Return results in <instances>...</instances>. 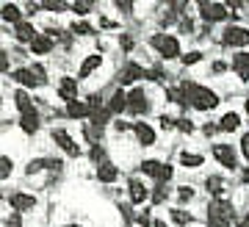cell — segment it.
<instances>
[{
	"mask_svg": "<svg viewBox=\"0 0 249 227\" xmlns=\"http://www.w3.org/2000/svg\"><path fill=\"white\" fill-rule=\"evenodd\" d=\"M232 219V208L227 205L224 200H216L211 202V208H208V225L211 227H227Z\"/></svg>",
	"mask_w": 249,
	"mask_h": 227,
	"instance_id": "1",
	"label": "cell"
},
{
	"mask_svg": "<svg viewBox=\"0 0 249 227\" xmlns=\"http://www.w3.org/2000/svg\"><path fill=\"white\" fill-rule=\"evenodd\" d=\"M152 44L160 50L163 58H178V56H180V42L175 39V36H155Z\"/></svg>",
	"mask_w": 249,
	"mask_h": 227,
	"instance_id": "2",
	"label": "cell"
},
{
	"mask_svg": "<svg viewBox=\"0 0 249 227\" xmlns=\"http://www.w3.org/2000/svg\"><path fill=\"white\" fill-rule=\"evenodd\" d=\"M191 103H194V108H199V111H208V108H216V105H219V97H216L211 89H202V86H199Z\"/></svg>",
	"mask_w": 249,
	"mask_h": 227,
	"instance_id": "3",
	"label": "cell"
},
{
	"mask_svg": "<svg viewBox=\"0 0 249 227\" xmlns=\"http://www.w3.org/2000/svg\"><path fill=\"white\" fill-rule=\"evenodd\" d=\"M224 44H232V47H247L249 44V31L247 28H238L232 25L224 31Z\"/></svg>",
	"mask_w": 249,
	"mask_h": 227,
	"instance_id": "4",
	"label": "cell"
},
{
	"mask_svg": "<svg viewBox=\"0 0 249 227\" xmlns=\"http://www.w3.org/2000/svg\"><path fill=\"white\" fill-rule=\"evenodd\" d=\"M199 11H202L205 19H224V14H227V6L224 3H199Z\"/></svg>",
	"mask_w": 249,
	"mask_h": 227,
	"instance_id": "5",
	"label": "cell"
},
{
	"mask_svg": "<svg viewBox=\"0 0 249 227\" xmlns=\"http://www.w3.org/2000/svg\"><path fill=\"white\" fill-rule=\"evenodd\" d=\"M127 108L133 114H144L147 111V97H144L142 89H133L130 95H127Z\"/></svg>",
	"mask_w": 249,
	"mask_h": 227,
	"instance_id": "6",
	"label": "cell"
},
{
	"mask_svg": "<svg viewBox=\"0 0 249 227\" xmlns=\"http://www.w3.org/2000/svg\"><path fill=\"white\" fill-rule=\"evenodd\" d=\"M53 139L58 141V144H61V150H67L70 155H78V152H80V150H78V144L72 141V136H70L67 131H53Z\"/></svg>",
	"mask_w": 249,
	"mask_h": 227,
	"instance_id": "7",
	"label": "cell"
},
{
	"mask_svg": "<svg viewBox=\"0 0 249 227\" xmlns=\"http://www.w3.org/2000/svg\"><path fill=\"white\" fill-rule=\"evenodd\" d=\"M136 136H139V144L142 147H150L152 141H155V131L147 122H136Z\"/></svg>",
	"mask_w": 249,
	"mask_h": 227,
	"instance_id": "8",
	"label": "cell"
},
{
	"mask_svg": "<svg viewBox=\"0 0 249 227\" xmlns=\"http://www.w3.org/2000/svg\"><path fill=\"white\" fill-rule=\"evenodd\" d=\"M67 114H70L72 119H83V116H89L91 114V105L89 103H80V100H72L67 105Z\"/></svg>",
	"mask_w": 249,
	"mask_h": 227,
	"instance_id": "9",
	"label": "cell"
},
{
	"mask_svg": "<svg viewBox=\"0 0 249 227\" xmlns=\"http://www.w3.org/2000/svg\"><path fill=\"white\" fill-rule=\"evenodd\" d=\"M213 155L219 158V164H224L227 169H230V166H235V155H232V150L227 147V144H216V147H213Z\"/></svg>",
	"mask_w": 249,
	"mask_h": 227,
	"instance_id": "10",
	"label": "cell"
},
{
	"mask_svg": "<svg viewBox=\"0 0 249 227\" xmlns=\"http://www.w3.org/2000/svg\"><path fill=\"white\" fill-rule=\"evenodd\" d=\"M34 205H36V200L31 194H14V197H11V208H17L19 213H22V210H31Z\"/></svg>",
	"mask_w": 249,
	"mask_h": 227,
	"instance_id": "11",
	"label": "cell"
},
{
	"mask_svg": "<svg viewBox=\"0 0 249 227\" xmlns=\"http://www.w3.org/2000/svg\"><path fill=\"white\" fill-rule=\"evenodd\" d=\"M144 75H147V72H144L142 67H136V64H127V67L122 70V75H119V80H122V83H133V80L144 78Z\"/></svg>",
	"mask_w": 249,
	"mask_h": 227,
	"instance_id": "12",
	"label": "cell"
},
{
	"mask_svg": "<svg viewBox=\"0 0 249 227\" xmlns=\"http://www.w3.org/2000/svg\"><path fill=\"white\" fill-rule=\"evenodd\" d=\"M14 103H17V108L22 114H34V100L28 97V92H17L14 95Z\"/></svg>",
	"mask_w": 249,
	"mask_h": 227,
	"instance_id": "13",
	"label": "cell"
},
{
	"mask_svg": "<svg viewBox=\"0 0 249 227\" xmlns=\"http://www.w3.org/2000/svg\"><path fill=\"white\" fill-rule=\"evenodd\" d=\"M122 108H127V95H122V92H114L111 103H108V111H111V114H119Z\"/></svg>",
	"mask_w": 249,
	"mask_h": 227,
	"instance_id": "14",
	"label": "cell"
},
{
	"mask_svg": "<svg viewBox=\"0 0 249 227\" xmlns=\"http://www.w3.org/2000/svg\"><path fill=\"white\" fill-rule=\"evenodd\" d=\"M235 72H238L244 80L249 78V53H238V56H235Z\"/></svg>",
	"mask_w": 249,
	"mask_h": 227,
	"instance_id": "15",
	"label": "cell"
},
{
	"mask_svg": "<svg viewBox=\"0 0 249 227\" xmlns=\"http://www.w3.org/2000/svg\"><path fill=\"white\" fill-rule=\"evenodd\" d=\"M31 47H34L36 56H42V53H47L53 47V39H50V36H36L34 42H31Z\"/></svg>",
	"mask_w": 249,
	"mask_h": 227,
	"instance_id": "16",
	"label": "cell"
},
{
	"mask_svg": "<svg viewBox=\"0 0 249 227\" xmlns=\"http://www.w3.org/2000/svg\"><path fill=\"white\" fill-rule=\"evenodd\" d=\"M97 177L103 180V183H111V180H116V166H111L108 161H106V164H100Z\"/></svg>",
	"mask_w": 249,
	"mask_h": 227,
	"instance_id": "17",
	"label": "cell"
},
{
	"mask_svg": "<svg viewBox=\"0 0 249 227\" xmlns=\"http://www.w3.org/2000/svg\"><path fill=\"white\" fill-rule=\"evenodd\" d=\"M58 92H61V97L64 100H75V92H78V86H75V80H70V78H64L61 80V86H58Z\"/></svg>",
	"mask_w": 249,
	"mask_h": 227,
	"instance_id": "18",
	"label": "cell"
},
{
	"mask_svg": "<svg viewBox=\"0 0 249 227\" xmlns=\"http://www.w3.org/2000/svg\"><path fill=\"white\" fill-rule=\"evenodd\" d=\"M100 61H103L100 56H89L86 61L80 64V78H86V75H91V72H94V70L100 67Z\"/></svg>",
	"mask_w": 249,
	"mask_h": 227,
	"instance_id": "19",
	"label": "cell"
},
{
	"mask_svg": "<svg viewBox=\"0 0 249 227\" xmlns=\"http://www.w3.org/2000/svg\"><path fill=\"white\" fill-rule=\"evenodd\" d=\"M22 131L25 133H36L39 131V116H36V114H22Z\"/></svg>",
	"mask_w": 249,
	"mask_h": 227,
	"instance_id": "20",
	"label": "cell"
},
{
	"mask_svg": "<svg viewBox=\"0 0 249 227\" xmlns=\"http://www.w3.org/2000/svg\"><path fill=\"white\" fill-rule=\"evenodd\" d=\"M14 34H17V39H19V42H34V39H36L34 28L28 25V22H19V25H17V31H14Z\"/></svg>",
	"mask_w": 249,
	"mask_h": 227,
	"instance_id": "21",
	"label": "cell"
},
{
	"mask_svg": "<svg viewBox=\"0 0 249 227\" xmlns=\"http://www.w3.org/2000/svg\"><path fill=\"white\" fill-rule=\"evenodd\" d=\"M219 128L222 131H235L238 128V114H224L222 119H219Z\"/></svg>",
	"mask_w": 249,
	"mask_h": 227,
	"instance_id": "22",
	"label": "cell"
},
{
	"mask_svg": "<svg viewBox=\"0 0 249 227\" xmlns=\"http://www.w3.org/2000/svg\"><path fill=\"white\" fill-rule=\"evenodd\" d=\"M144 197H147V189H144L139 180H130V200H133V202H142Z\"/></svg>",
	"mask_w": 249,
	"mask_h": 227,
	"instance_id": "23",
	"label": "cell"
},
{
	"mask_svg": "<svg viewBox=\"0 0 249 227\" xmlns=\"http://www.w3.org/2000/svg\"><path fill=\"white\" fill-rule=\"evenodd\" d=\"M3 19H9V22H17L19 25V9L14 6V3H6V6H3Z\"/></svg>",
	"mask_w": 249,
	"mask_h": 227,
	"instance_id": "24",
	"label": "cell"
},
{
	"mask_svg": "<svg viewBox=\"0 0 249 227\" xmlns=\"http://www.w3.org/2000/svg\"><path fill=\"white\" fill-rule=\"evenodd\" d=\"M180 164H183V166H191V169H194V166H202V155H194V152H183V155H180Z\"/></svg>",
	"mask_w": 249,
	"mask_h": 227,
	"instance_id": "25",
	"label": "cell"
},
{
	"mask_svg": "<svg viewBox=\"0 0 249 227\" xmlns=\"http://www.w3.org/2000/svg\"><path fill=\"white\" fill-rule=\"evenodd\" d=\"M208 191H211V194H216V197H222V191H224L222 177H208Z\"/></svg>",
	"mask_w": 249,
	"mask_h": 227,
	"instance_id": "26",
	"label": "cell"
},
{
	"mask_svg": "<svg viewBox=\"0 0 249 227\" xmlns=\"http://www.w3.org/2000/svg\"><path fill=\"white\" fill-rule=\"evenodd\" d=\"M160 166L163 164H158V161H144L142 164V169L147 172V175H152V177H158V172H160Z\"/></svg>",
	"mask_w": 249,
	"mask_h": 227,
	"instance_id": "27",
	"label": "cell"
},
{
	"mask_svg": "<svg viewBox=\"0 0 249 227\" xmlns=\"http://www.w3.org/2000/svg\"><path fill=\"white\" fill-rule=\"evenodd\" d=\"M100 128H103V125H94V128L86 125V131H83V133H86V139H89L91 144H97V141H100Z\"/></svg>",
	"mask_w": 249,
	"mask_h": 227,
	"instance_id": "28",
	"label": "cell"
},
{
	"mask_svg": "<svg viewBox=\"0 0 249 227\" xmlns=\"http://www.w3.org/2000/svg\"><path fill=\"white\" fill-rule=\"evenodd\" d=\"M11 175V158H0V177Z\"/></svg>",
	"mask_w": 249,
	"mask_h": 227,
	"instance_id": "29",
	"label": "cell"
},
{
	"mask_svg": "<svg viewBox=\"0 0 249 227\" xmlns=\"http://www.w3.org/2000/svg\"><path fill=\"white\" fill-rule=\"evenodd\" d=\"M72 9L78 11V14H86V11L91 9V3L89 0H78V3H72Z\"/></svg>",
	"mask_w": 249,
	"mask_h": 227,
	"instance_id": "30",
	"label": "cell"
},
{
	"mask_svg": "<svg viewBox=\"0 0 249 227\" xmlns=\"http://www.w3.org/2000/svg\"><path fill=\"white\" fill-rule=\"evenodd\" d=\"M169 177H172V166H166V164H163V166H160V172H158V177H155V180H160V183H166Z\"/></svg>",
	"mask_w": 249,
	"mask_h": 227,
	"instance_id": "31",
	"label": "cell"
},
{
	"mask_svg": "<svg viewBox=\"0 0 249 227\" xmlns=\"http://www.w3.org/2000/svg\"><path fill=\"white\" fill-rule=\"evenodd\" d=\"M72 31H75V34H91V25H89V22H75Z\"/></svg>",
	"mask_w": 249,
	"mask_h": 227,
	"instance_id": "32",
	"label": "cell"
},
{
	"mask_svg": "<svg viewBox=\"0 0 249 227\" xmlns=\"http://www.w3.org/2000/svg\"><path fill=\"white\" fill-rule=\"evenodd\" d=\"M169 100L172 103H183L186 97H183V89H169Z\"/></svg>",
	"mask_w": 249,
	"mask_h": 227,
	"instance_id": "33",
	"label": "cell"
},
{
	"mask_svg": "<svg viewBox=\"0 0 249 227\" xmlns=\"http://www.w3.org/2000/svg\"><path fill=\"white\" fill-rule=\"evenodd\" d=\"M172 219H175L178 225H186V222H188V213H183V210H172Z\"/></svg>",
	"mask_w": 249,
	"mask_h": 227,
	"instance_id": "34",
	"label": "cell"
},
{
	"mask_svg": "<svg viewBox=\"0 0 249 227\" xmlns=\"http://www.w3.org/2000/svg\"><path fill=\"white\" fill-rule=\"evenodd\" d=\"M199 58H202V56H199V53H186V56H183V64H196V61H199Z\"/></svg>",
	"mask_w": 249,
	"mask_h": 227,
	"instance_id": "35",
	"label": "cell"
},
{
	"mask_svg": "<svg viewBox=\"0 0 249 227\" xmlns=\"http://www.w3.org/2000/svg\"><path fill=\"white\" fill-rule=\"evenodd\" d=\"M163 197H166V189H163V186H155V191H152V200L160 202Z\"/></svg>",
	"mask_w": 249,
	"mask_h": 227,
	"instance_id": "36",
	"label": "cell"
},
{
	"mask_svg": "<svg viewBox=\"0 0 249 227\" xmlns=\"http://www.w3.org/2000/svg\"><path fill=\"white\" fill-rule=\"evenodd\" d=\"M42 166H47V161H34V164L28 166V175H34V172H39Z\"/></svg>",
	"mask_w": 249,
	"mask_h": 227,
	"instance_id": "37",
	"label": "cell"
},
{
	"mask_svg": "<svg viewBox=\"0 0 249 227\" xmlns=\"http://www.w3.org/2000/svg\"><path fill=\"white\" fill-rule=\"evenodd\" d=\"M241 152H244V155H247V161H249V133L241 139Z\"/></svg>",
	"mask_w": 249,
	"mask_h": 227,
	"instance_id": "38",
	"label": "cell"
},
{
	"mask_svg": "<svg viewBox=\"0 0 249 227\" xmlns=\"http://www.w3.org/2000/svg\"><path fill=\"white\" fill-rule=\"evenodd\" d=\"M191 197H194V191H191V189H180V200H183V202H188Z\"/></svg>",
	"mask_w": 249,
	"mask_h": 227,
	"instance_id": "39",
	"label": "cell"
},
{
	"mask_svg": "<svg viewBox=\"0 0 249 227\" xmlns=\"http://www.w3.org/2000/svg\"><path fill=\"white\" fill-rule=\"evenodd\" d=\"M147 78H152V80H160V78H163V72H160V70H150V72H147Z\"/></svg>",
	"mask_w": 249,
	"mask_h": 227,
	"instance_id": "40",
	"label": "cell"
},
{
	"mask_svg": "<svg viewBox=\"0 0 249 227\" xmlns=\"http://www.w3.org/2000/svg\"><path fill=\"white\" fill-rule=\"evenodd\" d=\"M122 47L124 50H130V47H133V39H130V36H122Z\"/></svg>",
	"mask_w": 249,
	"mask_h": 227,
	"instance_id": "41",
	"label": "cell"
},
{
	"mask_svg": "<svg viewBox=\"0 0 249 227\" xmlns=\"http://www.w3.org/2000/svg\"><path fill=\"white\" fill-rule=\"evenodd\" d=\"M100 25H103V28H114V22H111L108 17H103V19H100Z\"/></svg>",
	"mask_w": 249,
	"mask_h": 227,
	"instance_id": "42",
	"label": "cell"
},
{
	"mask_svg": "<svg viewBox=\"0 0 249 227\" xmlns=\"http://www.w3.org/2000/svg\"><path fill=\"white\" fill-rule=\"evenodd\" d=\"M180 128H183L186 133H191V125H188V119H180Z\"/></svg>",
	"mask_w": 249,
	"mask_h": 227,
	"instance_id": "43",
	"label": "cell"
},
{
	"mask_svg": "<svg viewBox=\"0 0 249 227\" xmlns=\"http://www.w3.org/2000/svg\"><path fill=\"white\" fill-rule=\"evenodd\" d=\"M155 227H166V225H163V222H155Z\"/></svg>",
	"mask_w": 249,
	"mask_h": 227,
	"instance_id": "44",
	"label": "cell"
},
{
	"mask_svg": "<svg viewBox=\"0 0 249 227\" xmlns=\"http://www.w3.org/2000/svg\"><path fill=\"white\" fill-rule=\"evenodd\" d=\"M244 180H247V183H249V172H247V175H244Z\"/></svg>",
	"mask_w": 249,
	"mask_h": 227,
	"instance_id": "45",
	"label": "cell"
},
{
	"mask_svg": "<svg viewBox=\"0 0 249 227\" xmlns=\"http://www.w3.org/2000/svg\"><path fill=\"white\" fill-rule=\"evenodd\" d=\"M247 111H249V100H247Z\"/></svg>",
	"mask_w": 249,
	"mask_h": 227,
	"instance_id": "46",
	"label": "cell"
}]
</instances>
